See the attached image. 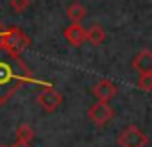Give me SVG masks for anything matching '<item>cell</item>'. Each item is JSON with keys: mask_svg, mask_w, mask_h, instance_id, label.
<instances>
[{"mask_svg": "<svg viewBox=\"0 0 152 147\" xmlns=\"http://www.w3.org/2000/svg\"><path fill=\"white\" fill-rule=\"evenodd\" d=\"M34 138V129L29 124H20L16 127V140L18 142H31Z\"/></svg>", "mask_w": 152, "mask_h": 147, "instance_id": "11", "label": "cell"}, {"mask_svg": "<svg viewBox=\"0 0 152 147\" xmlns=\"http://www.w3.org/2000/svg\"><path fill=\"white\" fill-rule=\"evenodd\" d=\"M66 15L72 20V24H81L83 18L86 16V7L81 2H72L68 6V9H66Z\"/></svg>", "mask_w": 152, "mask_h": 147, "instance_id": "10", "label": "cell"}, {"mask_svg": "<svg viewBox=\"0 0 152 147\" xmlns=\"http://www.w3.org/2000/svg\"><path fill=\"white\" fill-rule=\"evenodd\" d=\"M29 83H38L43 85L45 88L52 86V83H43L34 79L31 68L20 56L0 47V106L9 102V99L20 90V86Z\"/></svg>", "mask_w": 152, "mask_h": 147, "instance_id": "1", "label": "cell"}, {"mask_svg": "<svg viewBox=\"0 0 152 147\" xmlns=\"http://www.w3.org/2000/svg\"><path fill=\"white\" fill-rule=\"evenodd\" d=\"M86 41L90 45H93V47H100L106 41V31L100 25H91L86 31Z\"/></svg>", "mask_w": 152, "mask_h": 147, "instance_id": "9", "label": "cell"}, {"mask_svg": "<svg viewBox=\"0 0 152 147\" xmlns=\"http://www.w3.org/2000/svg\"><path fill=\"white\" fill-rule=\"evenodd\" d=\"M88 117H90V120H91L97 127H104V126L115 117V111H113V108L109 106V102L97 101L95 104L90 106V110H88Z\"/></svg>", "mask_w": 152, "mask_h": 147, "instance_id": "4", "label": "cell"}, {"mask_svg": "<svg viewBox=\"0 0 152 147\" xmlns=\"http://www.w3.org/2000/svg\"><path fill=\"white\" fill-rule=\"evenodd\" d=\"M138 88L141 92H147V93L152 90V74H145V76L138 77Z\"/></svg>", "mask_w": 152, "mask_h": 147, "instance_id": "12", "label": "cell"}, {"mask_svg": "<svg viewBox=\"0 0 152 147\" xmlns=\"http://www.w3.org/2000/svg\"><path fill=\"white\" fill-rule=\"evenodd\" d=\"M9 6L15 13H23L31 6V0H9Z\"/></svg>", "mask_w": 152, "mask_h": 147, "instance_id": "13", "label": "cell"}, {"mask_svg": "<svg viewBox=\"0 0 152 147\" xmlns=\"http://www.w3.org/2000/svg\"><path fill=\"white\" fill-rule=\"evenodd\" d=\"M132 68L140 74V76H145V74H152V52L148 49L140 50L134 59H132Z\"/></svg>", "mask_w": 152, "mask_h": 147, "instance_id": "7", "label": "cell"}, {"mask_svg": "<svg viewBox=\"0 0 152 147\" xmlns=\"http://www.w3.org/2000/svg\"><path fill=\"white\" fill-rule=\"evenodd\" d=\"M0 47L16 54V56H22L23 50H27L31 47V38L20 29V27H9V29H4L2 32V43Z\"/></svg>", "mask_w": 152, "mask_h": 147, "instance_id": "2", "label": "cell"}, {"mask_svg": "<svg viewBox=\"0 0 152 147\" xmlns=\"http://www.w3.org/2000/svg\"><path fill=\"white\" fill-rule=\"evenodd\" d=\"M2 32H4V25H2V22H0V43H2Z\"/></svg>", "mask_w": 152, "mask_h": 147, "instance_id": "15", "label": "cell"}, {"mask_svg": "<svg viewBox=\"0 0 152 147\" xmlns=\"http://www.w3.org/2000/svg\"><path fill=\"white\" fill-rule=\"evenodd\" d=\"M11 147H32V145H31V142H18V140H16Z\"/></svg>", "mask_w": 152, "mask_h": 147, "instance_id": "14", "label": "cell"}, {"mask_svg": "<svg viewBox=\"0 0 152 147\" xmlns=\"http://www.w3.org/2000/svg\"><path fill=\"white\" fill-rule=\"evenodd\" d=\"M93 93H95V97H97L99 101L109 102V101L118 93V88H116V85H115L113 81H109V79H100V81L95 83Z\"/></svg>", "mask_w": 152, "mask_h": 147, "instance_id": "6", "label": "cell"}, {"mask_svg": "<svg viewBox=\"0 0 152 147\" xmlns=\"http://www.w3.org/2000/svg\"><path fill=\"white\" fill-rule=\"evenodd\" d=\"M0 147H6V145H0Z\"/></svg>", "mask_w": 152, "mask_h": 147, "instance_id": "16", "label": "cell"}, {"mask_svg": "<svg viewBox=\"0 0 152 147\" xmlns=\"http://www.w3.org/2000/svg\"><path fill=\"white\" fill-rule=\"evenodd\" d=\"M64 38L72 47H81L86 41V29L81 24H72L64 29Z\"/></svg>", "mask_w": 152, "mask_h": 147, "instance_id": "8", "label": "cell"}, {"mask_svg": "<svg viewBox=\"0 0 152 147\" xmlns=\"http://www.w3.org/2000/svg\"><path fill=\"white\" fill-rule=\"evenodd\" d=\"M36 101H38V104H39L45 111L52 113V111H56V110L61 106L63 95H61L57 90H54V86H48V88H45L43 92H39V93L36 95Z\"/></svg>", "mask_w": 152, "mask_h": 147, "instance_id": "5", "label": "cell"}, {"mask_svg": "<svg viewBox=\"0 0 152 147\" xmlns=\"http://www.w3.org/2000/svg\"><path fill=\"white\" fill-rule=\"evenodd\" d=\"M147 143H148V136L138 126H127L118 135L120 147H147Z\"/></svg>", "mask_w": 152, "mask_h": 147, "instance_id": "3", "label": "cell"}]
</instances>
